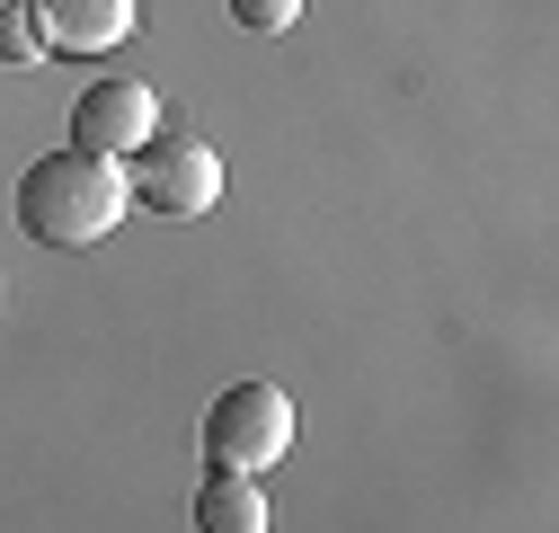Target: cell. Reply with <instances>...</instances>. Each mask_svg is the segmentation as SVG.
Listing matches in <instances>:
<instances>
[{
  "mask_svg": "<svg viewBox=\"0 0 559 533\" xmlns=\"http://www.w3.org/2000/svg\"><path fill=\"white\" fill-rule=\"evenodd\" d=\"M133 214V187H124V169L116 161H98V152H45V161H27V178H19V223H27V240H45V249H98L116 223Z\"/></svg>",
  "mask_w": 559,
  "mask_h": 533,
  "instance_id": "1",
  "label": "cell"
},
{
  "mask_svg": "<svg viewBox=\"0 0 559 533\" xmlns=\"http://www.w3.org/2000/svg\"><path fill=\"white\" fill-rule=\"evenodd\" d=\"M294 391L275 382H231L214 410H204V453H214V472H275V462L294 453Z\"/></svg>",
  "mask_w": 559,
  "mask_h": 533,
  "instance_id": "2",
  "label": "cell"
},
{
  "mask_svg": "<svg viewBox=\"0 0 559 533\" xmlns=\"http://www.w3.org/2000/svg\"><path fill=\"white\" fill-rule=\"evenodd\" d=\"M133 205H152V214H169V223H187V214H214L223 205V152L204 143V133H152L143 152H133Z\"/></svg>",
  "mask_w": 559,
  "mask_h": 533,
  "instance_id": "3",
  "label": "cell"
},
{
  "mask_svg": "<svg viewBox=\"0 0 559 533\" xmlns=\"http://www.w3.org/2000/svg\"><path fill=\"white\" fill-rule=\"evenodd\" d=\"M152 125H160V98H152L143 81H98V90H81V107H72V152L124 161V152L152 143Z\"/></svg>",
  "mask_w": 559,
  "mask_h": 533,
  "instance_id": "4",
  "label": "cell"
},
{
  "mask_svg": "<svg viewBox=\"0 0 559 533\" xmlns=\"http://www.w3.org/2000/svg\"><path fill=\"white\" fill-rule=\"evenodd\" d=\"M45 54H116L133 36V0H36Z\"/></svg>",
  "mask_w": 559,
  "mask_h": 533,
  "instance_id": "5",
  "label": "cell"
},
{
  "mask_svg": "<svg viewBox=\"0 0 559 533\" xmlns=\"http://www.w3.org/2000/svg\"><path fill=\"white\" fill-rule=\"evenodd\" d=\"M195 533H266V489L249 472H214L195 489Z\"/></svg>",
  "mask_w": 559,
  "mask_h": 533,
  "instance_id": "6",
  "label": "cell"
},
{
  "mask_svg": "<svg viewBox=\"0 0 559 533\" xmlns=\"http://www.w3.org/2000/svg\"><path fill=\"white\" fill-rule=\"evenodd\" d=\"M0 62H45V36H36V10H10V0H0Z\"/></svg>",
  "mask_w": 559,
  "mask_h": 533,
  "instance_id": "7",
  "label": "cell"
},
{
  "mask_svg": "<svg viewBox=\"0 0 559 533\" xmlns=\"http://www.w3.org/2000/svg\"><path fill=\"white\" fill-rule=\"evenodd\" d=\"M231 19H240L249 36H285V27L302 19V0H231Z\"/></svg>",
  "mask_w": 559,
  "mask_h": 533,
  "instance_id": "8",
  "label": "cell"
}]
</instances>
